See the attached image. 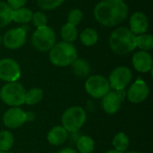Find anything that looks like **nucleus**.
<instances>
[{"mask_svg": "<svg viewBox=\"0 0 153 153\" xmlns=\"http://www.w3.org/2000/svg\"><path fill=\"white\" fill-rule=\"evenodd\" d=\"M94 17L103 26L114 27L128 15V6L123 0H103L94 8Z\"/></svg>", "mask_w": 153, "mask_h": 153, "instance_id": "obj_1", "label": "nucleus"}, {"mask_svg": "<svg viewBox=\"0 0 153 153\" xmlns=\"http://www.w3.org/2000/svg\"><path fill=\"white\" fill-rule=\"evenodd\" d=\"M109 46L117 55H127L136 48V35L129 28L119 27L112 31L109 37Z\"/></svg>", "mask_w": 153, "mask_h": 153, "instance_id": "obj_2", "label": "nucleus"}, {"mask_svg": "<svg viewBox=\"0 0 153 153\" xmlns=\"http://www.w3.org/2000/svg\"><path fill=\"white\" fill-rule=\"evenodd\" d=\"M48 56L54 65L64 67L71 65L77 58V50L72 43L61 41L53 46L49 50Z\"/></svg>", "mask_w": 153, "mask_h": 153, "instance_id": "obj_3", "label": "nucleus"}, {"mask_svg": "<svg viewBox=\"0 0 153 153\" xmlns=\"http://www.w3.org/2000/svg\"><path fill=\"white\" fill-rule=\"evenodd\" d=\"M25 89L17 82H12L4 85L0 91V98L4 103L12 107H18L24 103Z\"/></svg>", "mask_w": 153, "mask_h": 153, "instance_id": "obj_4", "label": "nucleus"}, {"mask_svg": "<svg viewBox=\"0 0 153 153\" xmlns=\"http://www.w3.org/2000/svg\"><path fill=\"white\" fill-rule=\"evenodd\" d=\"M56 34L52 28L48 25L37 28L31 37L32 46L40 52L49 51L56 44Z\"/></svg>", "mask_w": 153, "mask_h": 153, "instance_id": "obj_5", "label": "nucleus"}, {"mask_svg": "<svg viewBox=\"0 0 153 153\" xmlns=\"http://www.w3.org/2000/svg\"><path fill=\"white\" fill-rule=\"evenodd\" d=\"M86 121V112L81 107H72L66 109L62 116L63 127L70 133L77 132Z\"/></svg>", "mask_w": 153, "mask_h": 153, "instance_id": "obj_6", "label": "nucleus"}, {"mask_svg": "<svg viewBox=\"0 0 153 153\" xmlns=\"http://www.w3.org/2000/svg\"><path fill=\"white\" fill-rule=\"evenodd\" d=\"M85 90L89 95L95 99L103 98L110 91L108 80L100 74L90 76L85 82Z\"/></svg>", "mask_w": 153, "mask_h": 153, "instance_id": "obj_7", "label": "nucleus"}, {"mask_svg": "<svg viewBox=\"0 0 153 153\" xmlns=\"http://www.w3.org/2000/svg\"><path fill=\"white\" fill-rule=\"evenodd\" d=\"M133 77V74L130 68L126 66H118L115 68L109 74L108 82L110 88L115 91L125 90L129 84Z\"/></svg>", "mask_w": 153, "mask_h": 153, "instance_id": "obj_8", "label": "nucleus"}, {"mask_svg": "<svg viewBox=\"0 0 153 153\" xmlns=\"http://www.w3.org/2000/svg\"><path fill=\"white\" fill-rule=\"evenodd\" d=\"M126 91L119 90L108 92L103 98L101 101V106L103 110L108 114H115L117 113L121 107V103L126 99Z\"/></svg>", "mask_w": 153, "mask_h": 153, "instance_id": "obj_9", "label": "nucleus"}, {"mask_svg": "<svg viewBox=\"0 0 153 153\" xmlns=\"http://www.w3.org/2000/svg\"><path fill=\"white\" fill-rule=\"evenodd\" d=\"M21 76V68L19 64L11 58L0 60V80L12 82H17Z\"/></svg>", "mask_w": 153, "mask_h": 153, "instance_id": "obj_10", "label": "nucleus"}, {"mask_svg": "<svg viewBox=\"0 0 153 153\" xmlns=\"http://www.w3.org/2000/svg\"><path fill=\"white\" fill-rule=\"evenodd\" d=\"M27 39V31L24 28H13L5 32L3 37V43L9 49H17L22 47Z\"/></svg>", "mask_w": 153, "mask_h": 153, "instance_id": "obj_11", "label": "nucleus"}, {"mask_svg": "<svg viewBox=\"0 0 153 153\" xmlns=\"http://www.w3.org/2000/svg\"><path fill=\"white\" fill-rule=\"evenodd\" d=\"M27 120L28 114L17 107L8 109L3 117V122L4 126L10 129H15L22 126Z\"/></svg>", "mask_w": 153, "mask_h": 153, "instance_id": "obj_12", "label": "nucleus"}, {"mask_svg": "<svg viewBox=\"0 0 153 153\" xmlns=\"http://www.w3.org/2000/svg\"><path fill=\"white\" fill-rule=\"evenodd\" d=\"M150 93V89L146 82L142 79H137L129 88L127 98L130 102L138 104L144 101Z\"/></svg>", "mask_w": 153, "mask_h": 153, "instance_id": "obj_13", "label": "nucleus"}, {"mask_svg": "<svg viewBox=\"0 0 153 153\" xmlns=\"http://www.w3.org/2000/svg\"><path fill=\"white\" fill-rule=\"evenodd\" d=\"M129 30L134 35L143 34L149 27V21L146 14L143 12H135L132 14L129 21Z\"/></svg>", "mask_w": 153, "mask_h": 153, "instance_id": "obj_14", "label": "nucleus"}, {"mask_svg": "<svg viewBox=\"0 0 153 153\" xmlns=\"http://www.w3.org/2000/svg\"><path fill=\"white\" fill-rule=\"evenodd\" d=\"M133 65L140 73H147L152 69V57L147 51L136 52L132 59Z\"/></svg>", "mask_w": 153, "mask_h": 153, "instance_id": "obj_15", "label": "nucleus"}, {"mask_svg": "<svg viewBox=\"0 0 153 153\" xmlns=\"http://www.w3.org/2000/svg\"><path fill=\"white\" fill-rule=\"evenodd\" d=\"M68 132L63 126H55L48 134V141L52 145H60L66 142Z\"/></svg>", "mask_w": 153, "mask_h": 153, "instance_id": "obj_16", "label": "nucleus"}, {"mask_svg": "<svg viewBox=\"0 0 153 153\" xmlns=\"http://www.w3.org/2000/svg\"><path fill=\"white\" fill-rule=\"evenodd\" d=\"M71 67H72V71H73L74 74L80 78L87 77L91 72L90 64L84 59L76 58L71 64Z\"/></svg>", "mask_w": 153, "mask_h": 153, "instance_id": "obj_17", "label": "nucleus"}, {"mask_svg": "<svg viewBox=\"0 0 153 153\" xmlns=\"http://www.w3.org/2000/svg\"><path fill=\"white\" fill-rule=\"evenodd\" d=\"M32 11L26 7H21L15 10H13L12 21H14L18 23H29L31 22L32 18Z\"/></svg>", "mask_w": 153, "mask_h": 153, "instance_id": "obj_18", "label": "nucleus"}, {"mask_svg": "<svg viewBox=\"0 0 153 153\" xmlns=\"http://www.w3.org/2000/svg\"><path fill=\"white\" fill-rule=\"evenodd\" d=\"M80 39H81V42L87 47L93 46L99 40L98 31L93 28H87L81 32Z\"/></svg>", "mask_w": 153, "mask_h": 153, "instance_id": "obj_19", "label": "nucleus"}, {"mask_svg": "<svg viewBox=\"0 0 153 153\" xmlns=\"http://www.w3.org/2000/svg\"><path fill=\"white\" fill-rule=\"evenodd\" d=\"M77 36H78V31L76 26L67 22L65 25H63V27L61 28V37L64 41L72 43L77 39Z\"/></svg>", "mask_w": 153, "mask_h": 153, "instance_id": "obj_20", "label": "nucleus"}, {"mask_svg": "<svg viewBox=\"0 0 153 153\" xmlns=\"http://www.w3.org/2000/svg\"><path fill=\"white\" fill-rule=\"evenodd\" d=\"M94 147L93 139L88 135H82L77 141V148L81 153H91L94 151Z\"/></svg>", "mask_w": 153, "mask_h": 153, "instance_id": "obj_21", "label": "nucleus"}, {"mask_svg": "<svg viewBox=\"0 0 153 153\" xmlns=\"http://www.w3.org/2000/svg\"><path fill=\"white\" fill-rule=\"evenodd\" d=\"M136 48L143 51H150L153 48V37L151 34L143 33L136 36Z\"/></svg>", "mask_w": 153, "mask_h": 153, "instance_id": "obj_22", "label": "nucleus"}, {"mask_svg": "<svg viewBox=\"0 0 153 153\" xmlns=\"http://www.w3.org/2000/svg\"><path fill=\"white\" fill-rule=\"evenodd\" d=\"M43 97V91L39 88H32L25 92L24 103L27 105H35L39 103Z\"/></svg>", "mask_w": 153, "mask_h": 153, "instance_id": "obj_23", "label": "nucleus"}, {"mask_svg": "<svg viewBox=\"0 0 153 153\" xmlns=\"http://www.w3.org/2000/svg\"><path fill=\"white\" fill-rule=\"evenodd\" d=\"M13 9L4 2H0V29L12 22Z\"/></svg>", "mask_w": 153, "mask_h": 153, "instance_id": "obj_24", "label": "nucleus"}, {"mask_svg": "<svg viewBox=\"0 0 153 153\" xmlns=\"http://www.w3.org/2000/svg\"><path fill=\"white\" fill-rule=\"evenodd\" d=\"M112 143L116 151L119 152H124L125 151H126V149L129 146V139L124 133L120 132L115 135Z\"/></svg>", "mask_w": 153, "mask_h": 153, "instance_id": "obj_25", "label": "nucleus"}, {"mask_svg": "<svg viewBox=\"0 0 153 153\" xmlns=\"http://www.w3.org/2000/svg\"><path fill=\"white\" fill-rule=\"evenodd\" d=\"M13 144V136L9 131L0 132V151L7 152Z\"/></svg>", "mask_w": 153, "mask_h": 153, "instance_id": "obj_26", "label": "nucleus"}, {"mask_svg": "<svg viewBox=\"0 0 153 153\" xmlns=\"http://www.w3.org/2000/svg\"><path fill=\"white\" fill-rule=\"evenodd\" d=\"M65 0H37V4L40 9L50 11L57 8Z\"/></svg>", "mask_w": 153, "mask_h": 153, "instance_id": "obj_27", "label": "nucleus"}, {"mask_svg": "<svg viewBox=\"0 0 153 153\" xmlns=\"http://www.w3.org/2000/svg\"><path fill=\"white\" fill-rule=\"evenodd\" d=\"M82 17H83V13H82V12L81 10H79V9H73L68 13L67 21H68V23L76 26V25H78L82 22Z\"/></svg>", "mask_w": 153, "mask_h": 153, "instance_id": "obj_28", "label": "nucleus"}, {"mask_svg": "<svg viewBox=\"0 0 153 153\" xmlns=\"http://www.w3.org/2000/svg\"><path fill=\"white\" fill-rule=\"evenodd\" d=\"M31 21L34 24V26L36 28H39V27H43L45 25H47L48 22V18L47 15L42 13V12H36L32 14V18Z\"/></svg>", "mask_w": 153, "mask_h": 153, "instance_id": "obj_29", "label": "nucleus"}, {"mask_svg": "<svg viewBox=\"0 0 153 153\" xmlns=\"http://www.w3.org/2000/svg\"><path fill=\"white\" fill-rule=\"evenodd\" d=\"M26 2H27V0H7V3L6 4L13 10H15V9L23 7L25 5Z\"/></svg>", "mask_w": 153, "mask_h": 153, "instance_id": "obj_30", "label": "nucleus"}, {"mask_svg": "<svg viewBox=\"0 0 153 153\" xmlns=\"http://www.w3.org/2000/svg\"><path fill=\"white\" fill-rule=\"evenodd\" d=\"M57 153H76V152L71 148H65V149L60 150Z\"/></svg>", "mask_w": 153, "mask_h": 153, "instance_id": "obj_31", "label": "nucleus"}, {"mask_svg": "<svg viewBox=\"0 0 153 153\" xmlns=\"http://www.w3.org/2000/svg\"><path fill=\"white\" fill-rule=\"evenodd\" d=\"M106 153H123V152H117V151H116V150H112V151H108V152H107Z\"/></svg>", "mask_w": 153, "mask_h": 153, "instance_id": "obj_32", "label": "nucleus"}, {"mask_svg": "<svg viewBox=\"0 0 153 153\" xmlns=\"http://www.w3.org/2000/svg\"><path fill=\"white\" fill-rule=\"evenodd\" d=\"M0 153H7V152H1V151H0Z\"/></svg>", "mask_w": 153, "mask_h": 153, "instance_id": "obj_33", "label": "nucleus"}, {"mask_svg": "<svg viewBox=\"0 0 153 153\" xmlns=\"http://www.w3.org/2000/svg\"><path fill=\"white\" fill-rule=\"evenodd\" d=\"M128 153H138V152H128Z\"/></svg>", "mask_w": 153, "mask_h": 153, "instance_id": "obj_34", "label": "nucleus"}, {"mask_svg": "<svg viewBox=\"0 0 153 153\" xmlns=\"http://www.w3.org/2000/svg\"><path fill=\"white\" fill-rule=\"evenodd\" d=\"M0 42H1V37H0Z\"/></svg>", "mask_w": 153, "mask_h": 153, "instance_id": "obj_35", "label": "nucleus"}, {"mask_svg": "<svg viewBox=\"0 0 153 153\" xmlns=\"http://www.w3.org/2000/svg\"><path fill=\"white\" fill-rule=\"evenodd\" d=\"M123 1H124V0H123Z\"/></svg>", "mask_w": 153, "mask_h": 153, "instance_id": "obj_36", "label": "nucleus"}]
</instances>
